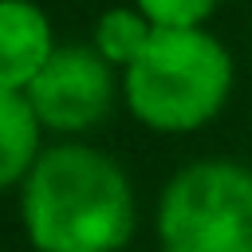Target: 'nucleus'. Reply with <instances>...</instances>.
<instances>
[{
  "label": "nucleus",
  "instance_id": "obj_1",
  "mask_svg": "<svg viewBox=\"0 0 252 252\" xmlns=\"http://www.w3.org/2000/svg\"><path fill=\"white\" fill-rule=\"evenodd\" d=\"M24 228L39 252H118L134 236V189L91 146H55L24 181Z\"/></svg>",
  "mask_w": 252,
  "mask_h": 252
},
{
  "label": "nucleus",
  "instance_id": "obj_2",
  "mask_svg": "<svg viewBox=\"0 0 252 252\" xmlns=\"http://www.w3.org/2000/svg\"><path fill=\"white\" fill-rule=\"evenodd\" d=\"M126 106L161 134H189L220 114L232 94V55L205 28H154L122 67Z\"/></svg>",
  "mask_w": 252,
  "mask_h": 252
},
{
  "label": "nucleus",
  "instance_id": "obj_3",
  "mask_svg": "<svg viewBox=\"0 0 252 252\" xmlns=\"http://www.w3.org/2000/svg\"><path fill=\"white\" fill-rule=\"evenodd\" d=\"M161 252H252V169L205 158L169 177L158 201Z\"/></svg>",
  "mask_w": 252,
  "mask_h": 252
},
{
  "label": "nucleus",
  "instance_id": "obj_4",
  "mask_svg": "<svg viewBox=\"0 0 252 252\" xmlns=\"http://www.w3.org/2000/svg\"><path fill=\"white\" fill-rule=\"evenodd\" d=\"M114 63L98 47H55L39 75L28 83V98L43 126L79 134L110 114L114 102Z\"/></svg>",
  "mask_w": 252,
  "mask_h": 252
},
{
  "label": "nucleus",
  "instance_id": "obj_5",
  "mask_svg": "<svg viewBox=\"0 0 252 252\" xmlns=\"http://www.w3.org/2000/svg\"><path fill=\"white\" fill-rule=\"evenodd\" d=\"M51 24L32 0H0V83L28 91L51 59Z\"/></svg>",
  "mask_w": 252,
  "mask_h": 252
},
{
  "label": "nucleus",
  "instance_id": "obj_6",
  "mask_svg": "<svg viewBox=\"0 0 252 252\" xmlns=\"http://www.w3.org/2000/svg\"><path fill=\"white\" fill-rule=\"evenodd\" d=\"M39 114L28 98V91L0 83V189L28 177L39 150Z\"/></svg>",
  "mask_w": 252,
  "mask_h": 252
},
{
  "label": "nucleus",
  "instance_id": "obj_7",
  "mask_svg": "<svg viewBox=\"0 0 252 252\" xmlns=\"http://www.w3.org/2000/svg\"><path fill=\"white\" fill-rule=\"evenodd\" d=\"M154 35V24L142 16V8H110L102 12V20L94 24V47L114 63V67H126L142 47L146 39Z\"/></svg>",
  "mask_w": 252,
  "mask_h": 252
},
{
  "label": "nucleus",
  "instance_id": "obj_8",
  "mask_svg": "<svg viewBox=\"0 0 252 252\" xmlns=\"http://www.w3.org/2000/svg\"><path fill=\"white\" fill-rule=\"evenodd\" d=\"M154 28H205L217 0H134Z\"/></svg>",
  "mask_w": 252,
  "mask_h": 252
}]
</instances>
